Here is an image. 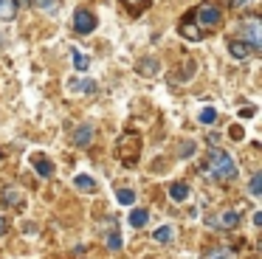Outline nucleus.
Masks as SVG:
<instances>
[{"mask_svg":"<svg viewBox=\"0 0 262 259\" xmlns=\"http://www.w3.org/2000/svg\"><path fill=\"white\" fill-rule=\"evenodd\" d=\"M206 175L217 183H228V180L237 178V163L228 152L223 149H211L209 152V161H206Z\"/></svg>","mask_w":262,"mask_h":259,"instance_id":"1","label":"nucleus"},{"mask_svg":"<svg viewBox=\"0 0 262 259\" xmlns=\"http://www.w3.org/2000/svg\"><path fill=\"white\" fill-rule=\"evenodd\" d=\"M192 17H194V23H198V28H206V31L220 26V9H217L214 3H209V0L200 3L198 9L192 11Z\"/></svg>","mask_w":262,"mask_h":259,"instance_id":"2","label":"nucleus"},{"mask_svg":"<svg viewBox=\"0 0 262 259\" xmlns=\"http://www.w3.org/2000/svg\"><path fill=\"white\" fill-rule=\"evenodd\" d=\"M237 34H239V39H243V42H248L254 51L262 48V26H259V20H256V17H248L245 23H239Z\"/></svg>","mask_w":262,"mask_h":259,"instance_id":"3","label":"nucleus"},{"mask_svg":"<svg viewBox=\"0 0 262 259\" xmlns=\"http://www.w3.org/2000/svg\"><path fill=\"white\" fill-rule=\"evenodd\" d=\"M209 225L217 231H234L239 225V211H223V214H217V217H211Z\"/></svg>","mask_w":262,"mask_h":259,"instance_id":"4","label":"nucleus"},{"mask_svg":"<svg viewBox=\"0 0 262 259\" xmlns=\"http://www.w3.org/2000/svg\"><path fill=\"white\" fill-rule=\"evenodd\" d=\"M74 28H76L79 34H91L93 28H96V17H93V11L76 9V14H74Z\"/></svg>","mask_w":262,"mask_h":259,"instance_id":"5","label":"nucleus"},{"mask_svg":"<svg viewBox=\"0 0 262 259\" xmlns=\"http://www.w3.org/2000/svg\"><path fill=\"white\" fill-rule=\"evenodd\" d=\"M228 54H231L234 59L245 62L251 54H254V48H251L248 42H243V39H231V42H228Z\"/></svg>","mask_w":262,"mask_h":259,"instance_id":"6","label":"nucleus"},{"mask_svg":"<svg viewBox=\"0 0 262 259\" xmlns=\"http://www.w3.org/2000/svg\"><path fill=\"white\" fill-rule=\"evenodd\" d=\"M104 240H107L110 251H119L121 248V234H119V223H116V217L107 220V234H104Z\"/></svg>","mask_w":262,"mask_h":259,"instance_id":"7","label":"nucleus"},{"mask_svg":"<svg viewBox=\"0 0 262 259\" xmlns=\"http://www.w3.org/2000/svg\"><path fill=\"white\" fill-rule=\"evenodd\" d=\"M178 31H181L186 39H194V42L200 39V28H198V26H192V11H189V14L181 20V26H178Z\"/></svg>","mask_w":262,"mask_h":259,"instance_id":"8","label":"nucleus"},{"mask_svg":"<svg viewBox=\"0 0 262 259\" xmlns=\"http://www.w3.org/2000/svg\"><path fill=\"white\" fill-rule=\"evenodd\" d=\"M31 163H34V169H37L40 178H51V175H54V163L48 161L46 155H34V161H31Z\"/></svg>","mask_w":262,"mask_h":259,"instance_id":"9","label":"nucleus"},{"mask_svg":"<svg viewBox=\"0 0 262 259\" xmlns=\"http://www.w3.org/2000/svg\"><path fill=\"white\" fill-rule=\"evenodd\" d=\"M91 141H93V130L88 127V124H82V127L74 130V144L76 146H88Z\"/></svg>","mask_w":262,"mask_h":259,"instance_id":"10","label":"nucleus"},{"mask_svg":"<svg viewBox=\"0 0 262 259\" xmlns=\"http://www.w3.org/2000/svg\"><path fill=\"white\" fill-rule=\"evenodd\" d=\"M169 197L175 203H183L189 197V183H183V180H175V183L169 186Z\"/></svg>","mask_w":262,"mask_h":259,"instance_id":"11","label":"nucleus"},{"mask_svg":"<svg viewBox=\"0 0 262 259\" xmlns=\"http://www.w3.org/2000/svg\"><path fill=\"white\" fill-rule=\"evenodd\" d=\"M74 186L79 191H88V195H93V191H96V180L91 178V175H76L74 178Z\"/></svg>","mask_w":262,"mask_h":259,"instance_id":"12","label":"nucleus"},{"mask_svg":"<svg viewBox=\"0 0 262 259\" xmlns=\"http://www.w3.org/2000/svg\"><path fill=\"white\" fill-rule=\"evenodd\" d=\"M0 200H3V206H20V200H23V197H20V191L17 189H12V186H6V189H3V195H0Z\"/></svg>","mask_w":262,"mask_h":259,"instance_id":"13","label":"nucleus"},{"mask_svg":"<svg viewBox=\"0 0 262 259\" xmlns=\"http://www.w3.org/2000/svg\"><path fill=\"white\" fill-rule=\"evenodd\" d=\"M17 14V0H0V20H12Z\"/></svg>","mask_w":262,"mask_h":259,"instance_id":"14","label":"nucleus"},{"mask_svg":"<svg viewBox=\"0 0 262 259\" xmlns=\"http://www.w3.org/2000/svg\"><path fill=\"white\" fill-rule=\"evenodd\" d=\"M138 73H141V76H152V73H158V59H152V56L141 59L138 62Z\"/></svg>","mask_w":262,"mask_h":259,"instance_id":"15","label":"nucleus"},{"mask_svg":"<svg viewBox=\"0 0 262 259\" xmlns=\"http://www.w3.org/2000/svg\"><path fill=\"white\" fill-rule=\"evenodd\" d=\"M147 220H149V214L144 211V208H133V211H130V225H133V228H144Z\"/></svg>","mask_w":262,"mask_h":259,"instance_id":"16","label":"nucleus"},{"mask_svg":"<svg viewBox=\"0 0 262 259\" xmlns=\"http://www.w3.org/2000/svg\"><path fill=\"white\" fill-rule=\"evenodd\" d=\"M200 259H231V248H209Z\"/></svg>","mask_w":262,"mask_h":259,"instance_id":"17","label":"nucleus"},{"mask_svg":"<svg viewBox=\"0 0 262 259\" xmlns=\"http://www.w3.org/2000/svg\"><path fill=\"white\" fill-rule=\"evenodd\" d=\"M71 56H74V68H76V71H88V68H91V59H88L79 48L71 51Z\"/></svg>","mask_w":262,"mask_h":259,"instance_id":"18","label":"nucleus"},{"mask_svg":"<svg viewBox=\"0 0 262 259\" xmlns=\"http://www.w3.org/2000/svg\"><path fill=\"white\" fill-rule=\"evenodd\" d=\"M248 195L251 197L262 195V172H254V178H251V183H248Z\"/></svg>","mask_w":262,"mask_h":259,"instance_id":"19","label":"nucleus"},{"mask_svg":"<svg viewBox=\"0 0 262 259\" xmlns=\"http://www.w3.org/2000/svg\"><path fill=\"white\" fill-rule=\"evenodd\" d=\"M116 197H119L121 206H133V203H136V191H133V189H119V191H116Z\"/></svg>","mask_w":262,"mask_h":259,"instance_id":"20","label":"nucleus"},{"mask_svg":"<svg viewBox=\"0 0 262 259\" xmlns=\"http://www.w3.org/2000/svg\"><path fill=\"white\" fill-rule=\"evenodd\" d=\"M152 240H155V242H169V240H172V228H169V225H161V228H155Z\"/></svg>","mask_w":262,"mask_h":259,"instance_id":"21","label":"nucleus"},{"mask_svg":"<svg viewBox=\"0 0 262 259\" xmlns=\"http://www.w3.org/2000/svg\"><path fill=\"white\" fill-rule=\"evenodd\" d=\"M200 121H203V124H214V121H217V110H214V107H206V110H200Z\"/></svg>","mask_w":262,"mask_h":259,"instance_id":"22","label":"nucleus"},{"mask_svg":"<svg viewBox=\"0 0 262 259\" xmlns=\"http://www.w3.org/2000/svg\"><path fill=\"white\" fill-rule=\"evenodd\" d=\"M256 3H259V0H231V9L243 11V9H254Z\"/></svg>","mask_w":262,"mask_h":259,"instance_id":"23","label":"nucleus"},{"mask_svg":"<svg viewBox=\"0 0 262 259\" xmlns=\"http://www.w3.org/2000/svg\"><path fill=\"white\" fill-rule=\"evenodd\" d=\"M34 6H37V9H42V11H54L59 6V0H34Z\"/></svg>","mask_w":262,"mask_h":259,"instance_id":"24","label":"nucleus"},{"mask_svg":"<svg viewBox=\"0 0 262 259\" xmlns=\"http://www.w3.org/2000/svg\"><path fill=\"white\" fill-rule=\"evenodd\" d=\"M124 3H127V6H130V9H133V11H136V14H138V11H141L144 6H147V0H124Z\"/></svg>","mask_w":262,"mask_h":259,"instance_id":"25","label":"nucleus"},{"mask_svg":"<svg viewBox=\"0 0 262 259\" xmlns=\"http://www.w3.org/2000/svg\"><path fill=\"white\" fill-rule=\"evenodd\" d=\"M192 149H194V144H192V141H186V144H183V149H181V155L189 158V155H192Z\"/></svg>","mask_w":262,"mask_h":259,"instance_id":"26","label":"nucleus"},{"mask_svg":"<svg viewBox=\"0 0 262 259\" xmlns=\"http://www.w3.org/2000/svg\"><path fill=\"white\" fill-rule=\"evenodd\" d=\"M243 135H245L243 127H234V130H231V138H243Z\"/></svg>","mask_w":262,"mask_h":259,"instance_id":"27","label":"nucleus"},{"mask_svg":"<svg viewBox=\"0 0 262 259\" xmlns=\"http://www.w3.org/2000/svg\"><path fill=\"white\" fill-rule=\"evenodd\" d=\"M3 234H6V220L0 217V236H3Z\"/></svg>","mask_w":262,"mask_h":259,"instance_id":"28","label":"nucleus"},{"mask_svg":"<svg viewBox=\"0 0 262 259\" xmlns=\"http://www.w3.org/2000/svg\"><path fill=\"white\" fill-rule=\"evenodd\" d=\"M17 3H29V0H17Z\"/></svg>","mask_w":262,"mask_h":259,"instance_id":"29","label":"nucleus"}]
</instances>
